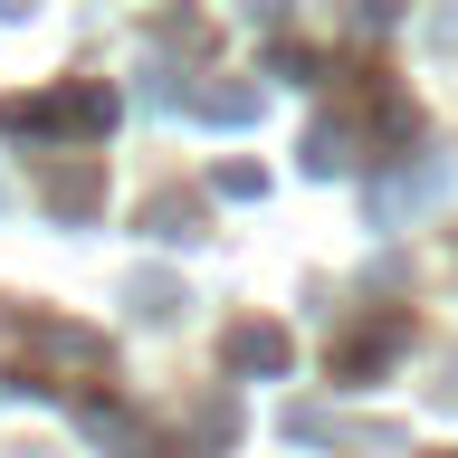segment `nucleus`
Masks as SVG:
<instances>
[{"instance_id": "f257e3e1", "label": "nucleus", "mask_w": 458, "mask_h": 458, "mask_svg": "<svg viewBox=\"0 0 458 458\" xmlns=\"http://www.w3.org/2000/svg\"><path fill=\"white\" fill-rule=\"evenodd\" d=\"M229 353H239L249 372H277V353H286V344L267 335V325H239V335H229Z\"/></svg>"}, {"instance_id": "20e7f679", "label": "nucleus", "mask_w": 458, "mask_h": 458, "mask_svg": "<svg viewBox=\"0 0 458 458\" xmlns=\"http://www.w3.org/2000/svg\"><path fill=\"white\" fill-rule=\"evenodd\" d=\"M0 210H10V191H0Z\"/></svg>"}, {"instance_id": "f03ea898", "label": "nucleus", "mask_w": 458, "mask_h": 458, "mask_svg": "<svg viewBox=\"0 0 458 458\" xmlns=\"http://www.w3.org/2000/svg\"><path fill=\"white\" fill-rule=\"evenodd\" d=\"M134 315L172 325V315H182V286H172V277H134Z\"/></svg>"}, {"instance_id": "7ed1b4c3", "label": "nucleus", "mask_w": 458, "mask_h": 458, "mask_svg": "<svg viewBox=\"0 0 458 458\" xmlns=\"http://www.w3.org/2000/svg\"><path fill=\"white\" fill-rule=\"evenodd\" d=\"M0 10H38V0H0Z\"/></svg>"}]
</instances>
